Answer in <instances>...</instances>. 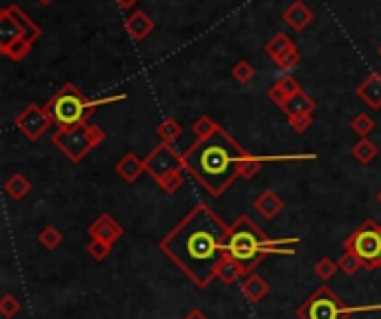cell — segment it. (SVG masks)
<instances>
[{"label":"cell","mask_w":381,"mask_h":319,"mask_svg":"<svg viewBox=\"0 0 381 319\" xmlns=\"http://www.w3.org/2000/svg\"><path fill=\"white\" fill-rule=\"evenodd\" d=\"M41 5H49V3H54V0H38Z\"/></svg>","instance_id":"38"},{"label":"cell","mask_w":381,"mask_h":319,"mask_svg":"<svg viewBox=\"0 0 381 319\" xmlns=\"http://www.w3.org/2000/svg\"><path fill=\"white\" fill-rule=\"evenodd\" d=\"M377 51H379V56H381V45H379V49H377Z\"/></svg>","instance_id":"40"},{"label":"cell","mask_w":381,"mask_h":319,"mask_svg":"<svg viewBox=\"0 0 381 319\" xmlns=\"http://www.w3.org/2000/svg\"><path fill=\"white\" fill-rule=\"evenodd\" d=\"M232 78L236 83H241V85H245V83H250L254 78V68H252V63H247V61H239L232 68Z\"/></svg>","instance_id":"30"},{"label":"cell","mask_w":381,"mask_h":319,"mask_svg":"<svg viewBox=\"0 0 381 319\" xmlns=\"http://www.w3.org/2000/svg\"><path fill=\"white\" fill-rule=\"evenodd\" d=\"M350 154H352V158L357 163H361V165H368V163H373L375 158H377V154H379V148H377V143L375 141H370V139H361V141H357L352 145V150H350Z\"/></svg>","instance_id":"21"},{"label":"cell","mask_w":381,"mask_h":319,"mask_svg":"<svg viewBox=\"0 0 381 319\" xmlns=\"http://www.w3.org/2000/svg\"><path fill=\"white\" fill-rule=\"evenodd\" d=\"M20 311V301L18 297L14 295H3V299H0V315H3L5 319H11V317H16Z\"/></svg>","instance_id":"34"},{"label":"cell","mask_w":381,"mask_h":319,"mask_svg":"<svg viewBox=\"0 0 381 319\" xmlns=\"http://www.w3.org/2000/svg\"><path fill=\"white\" fill-rule=\"evenodd\" d=\"M143 172H148L146 170V158H138L134 152H127L116 161V175L121 177L123 181H127V183L136 181Z\"/></svg>","instance_id":"16"},{"label":"cell","mask_w":381,"mask_h":319,"mask_svg":"<svg viewBox=\"0 0 381 319\" xmlns=\"http://www.w3.org/2000/svg\"><path fill=\"white\" fill-rule=\"evenodd\" d=\"M346 250H352L363 263L366 270H375L381 265V223L366 219L344 244Z\"/></svg>","instance_id":"8"},{"label":"cell","mask_w":381,"mask_h":319,"mask_svg":"<svg viewBox=\"0 0 381 319\" xmlns=\"http://www.w3.org/2000/svg\"><path fill=\"white\" fill-rule=\"evenodd\" d=\"M283 20L290 25L295 32H304L308 25L314 20L312 9L304 3V0H292L290 7L283 11Z\"/></svg>","instance_id":"14"},{"label":"cell","mask_w":381,"mask_h":319,"mask_svg":"<svg viewBox=\"0 0 381 319\" xmlns=\"http://www.w3.org/2000/svg\"><path fill=\"white\" fill-rule=\"evenodd\" d=\"M357 311H381V304L377 306H346L341 301L335 292L321 286L312 292V295L297 308V317L299 319H348L350 313Z\"/></svg>","instance_id":"7"},{"label":"cell","mask_w":381,"mask_h":319,"mask_svg":"<svg viewBox=\"0 0 381 319\" xmlns=\"http://www.w3.org/2000/svg\"><path fill=\"white\" fill-rule=\"evenodd\" d=\"M154 27H156L154 20L143 9L132 11V14L125 18V32L132 36V41H136V43L146 41V38L154 32Z\"/></svg>","instance_id":"13"},{"label":"cell","mask_w":381,"mask_h":319,"mask_svg":"<svg viewBox=\"0 0 381 319\" xmlns=\"http://www.w3.org/2000/svg\"><path fill=\"white\" fill-rule=\"evenodd\" d=\"M314 108H317V103H314L304 89H299V92H295V94L281 105V112H283L288 118H297V116L312 114Z\"/></svg>","instance_id":"17"},{"label":"cell","mask_w":381,"mask_h":319,"mask_svg":"<svg viewBox=\"0 0 381 319\" xmlns=\"http://www.w3.org/2000/svg\"><path fill=\"white\" fill-rule=\"evenodd\" d=\"M87 232H89L91 239H101V242L112 244V246L123 237V228L110 215H101L94 223H89Z\"/></svg>","instance_id":"12"},{"label":"cell","mask_w":381,"mask_h":319,"mask_svg":"<svg viewBox=\"0 0 381 319\" xmlns=\"http://www.w3.org/2000/svg\"><path fill=\"white\" fill-rule=\"evenodd\" d=\"M146 170L148 175L159 183L161 179H165L167 175H172L176 170H186L183 165V154H179L174 150L172 143H165L161 141L156 148L146 156Z\"/></svg>","instance_id":"9"},{"label":"cell","mask_w":381,"mask_h":319,"mask_svg":"<svg viewBox=\"0 0 381 319\" xmlns=\"http://www.w3.org/2000/svg\"><path fill=\"white\" fill-rule=\"evenodd\" d=\"M377 199H379V204H381V190H379V194H377Z\"/></svg>","instance_id":"39"},{"label":"cell","mask_w":381,"mask_h":319,"mask_svg":"<svg viewBox=\"0 0 381 319\" xmlns=\"http://www.w3.org/2000/svg\"><path fill=\"white\" fill-rule=\"evenodd\" d=\"M138 0H116V5L118 9H123V11H129V9H134L136 7Z\"/></svg>","instance_id":"36"},{"label":"cell","mask_w":381,"mask_h":319,"mask_svg":"<svg viewBox=\"0 0 381 319\" xmlns=\"http://www.w3.org/2000/svg\"><path fill=\"white\" fill-rule=\"evenodd\" d=\"M32 190V183L25 179L22 175H14V177H9L7 183H5V192L11 196V199H16V201H20V199H25L30 194Z\"/></svg>","instance_id":"23"},{"label":"cell","mask_w":381,"mask_h":319,"mask_svg":"<svg viewBox=\"0 0 381 319\" xmlns=\"http://www.w3.org/2000/svg\"><path fill=\"white\" fill-rule=\"evenodd\" d=\"M41 38V27L18 5H7L0 11V51L14 63L25 61Z\"/></svg>","instance_id":"5"},{"label":"cell","mask_w":381,"mask_h":319,"mask_svg":"<svg viewBox=\"0 0 381 319\" xmlns=\"http://www.w3.org/2000/svg\"><path fill=\"white\" fill-rule=\"evenodd\" d=\"M217 279H221L223 284L232 286V284H236V282H241V279H243V275H241V270H239V265L234 263V259L226 257V259L221 261V265H219Z\"/></svg>","instance_id":"24"},{"label":"cell","mask_w":381,"mask_h":319,"mask_svg":"<svg viewBox=\"0 0 381 319\" xmlns=\"http://www.w3.org/2000/svg\"><path fill=\"white\" fill-rule=\"evenodd\" d=\"M254 210H257L264 219L272 221V219H277V217L281 215L283 201H281V196H279L277 192L268 190V192H264V194H261L257 201H254Z\"/></svg>","instance_id":"18"},{"label":"cell","mask_w":381,"mask_h":319,"mask_svg":"<svg viewBox=\"0 0 381 319\" xmlns=\"http://www.w3.org/2000/svg\"><path fill=\"white\" fill-rule=\"evenodd\" d=\"M337 270H339V263L332 261V259H328V257H323V259H319L317 263H314V275H317L321 282L332 279L337 275Z\"/></svg>","instance_id":"29"},{"label":"cell","mask_w":381,"mask_h":319,"mask_svg":"<svg viewBox=\"0 0 381 319\" xmlns=\"http://www.w3.org/2000/svg\"><path fill=\"white\" fill-rule=\"evenodd\" d=\"M357 94L370 110H381V74H368L357 87Z\"/></svg>","instance_id":"15"},{"label":"cell","mask_w":381,"mask_h":319,"mask_svg":"<svg viewBox=\"0 0 381 319\" xmlns=\"http://www.w3.org/2000/svg\"><path fill=\"white\" fill-rule=\"evenodd\" d=\"M127 94H114V96H103L89 101L81 89L74 83H65L54 96H51L45 105L47 114L58 130L63 127H74L83 121H89V116L94 114L103 105H112L118 101H125Z\"/></svg>","instance_id":"4"},{"label":"cell","mask_w":381,"mask_h":319,"mask_svg":"<svg viewBox=\"0 0 381 319\" xmlns=\"http://www.w3.org/2000/svg\"><path fill=\"white\" fill-rule=\"evenodd\" d=\"M156 135H159L161 141L174 145L183 137V127H181V123L176 121V118H165V121H161L159 127H156Z\"/></svg>","instance_id":"22"},{"label":"cell","mask_w":381,"mask_h":319,"mask_svg":"<svg viewBox=\"0 0 381 319\" xmlns=\"http://www.w3.org/2000/svg\"><path fill=\"white\" fill-rule=\"evenodd\" d=\"M14 125L30 141H38L51 125H54V121H51V116L47 114L45 108H41V105H27V108L16 116Z\"/></svg>","instance_id":"11"},{"label":"cell","mask_w":381,"mask_h":319,"mask_svg":"<svg viewBox=\"0 0 381 319\" xmlns=\"http://www.w3.org/2000/svg\"><path fill=\"white\" fill-rule=\"evenodd\" d=\"M38 244H41L45 250H54L63 244V232L54 225H47L41 232H38Z\"/></svg>","instance_id":"26"},{"label":"cell","mask_w":381,"mask_h":319,"mask_svg":"<svg viewBox=\"0 0 381 319\" xmlns=\"http://www.w3.org/2000/svg\"><path fill=\"white\" fill-rule=\"evenodd\" d=\"M241 292L245 295V299H250V301H261L264 299L268 292H270V286L261 279L259 275H254V273H250V275H245L243 279H241Z\"/></svg>","instance_id":"20"},{"label":"cell","mask_w":381,"mask_h":319,"mask_svg":"<svg viewBox=\"0 0 381 319\" xmlns=\"http://www.w3.org/2000/svg\"><path fill=\"white\" fill-rule=\"evenodd\" d=\"M301 87H299V83L295 81L292 76H283V78H279L277 83H272L270 85V89H268V99L277 105V108H281V105L290 99L295 92H299Z\"/></svg>","instance_id":"19"},{"label":"cell","mask_w":381,"mask_h":319,"mask_svg":"<svg viewBox=\"0 0 381 319\" xmlns=\"http://www.w3.org/2000/svg\"><path fill=\"white\" fill-rule=\"evenodd\" d=\"M299 239H268L264 230L250 219L239 217L230 225L228 234V257L239 265L241 275H250L268 255H295Z\"/></svg>","instance_id":"3"},{"label":"cell","mask_w":381,"mask_h":319,"mask_svg":"<svg viewBox=\"0 0 381 319\" xmlns=\"http://www.w3.org/2000/svg\"><path fill=\"white\" fill-rule=\"evenodd\" d=\"M288 121H290V125H292L295 132H299V135H304V132H308L310 125H312V114L297 116V118H288Z\"/></svg>","instance_id":"35"},{"label":"cell","mask_w":381,"mask_h":319,"mask_svg":"<svg viewBox=\"0 0 381 319\" xmlns=\"http://www.w3.org/2000/svg\"><path fill=\"white\" fill-rule=\"evenodd\" d=\"M228 234L230 225L207 204H199L161 239L159 248L196 286L207 288L228 257Z\"/></svg>","instance_id":"1"},{"label":"cell","mask_w":381,"mask_h":319,"mask_svg":"<svg viewBox=\"0 0 381 319\" xmlns=\"http://www.w3.org/2000/svg\"><path fill=\"white\" fill-rule=\"evenodd\" d=\"M103 141H105L103 130L98 125H91L89 121H83L74 127L56 130V135H54V145L70 158L72 163H81L83 158L91 150H96Z\"/></svg>","instance_id":"6"},{"label":"cell","mask_w":381,"mask_h":319,"mask_svg":"<svg viewBox=\"0 0 381 319\" xmlns=\"http://www.w3.org/2000/svg\"><path fill=\"white\" fill-rule=\"evenodd\" d=\"M339 270L341 273H346V275H357V270L359 268H363V263H361V259L354 255L352 250H344V255L339 257Z\"/></svg>","instance_id":"28"},{"label":"cell","mask_w":381,"mask_h":319,"mask_svg":"<svg viewBox=\"0 0 381 319\" xmlns=\"http://www.w3.org/2000/svg\"><path fill=\"white\" fill-rule=\"evenodd\" d=\"M266 54L268 58L277 65L281 72H290L295 70L299 61H301V54H299V47L292 43L290 36H285L283 32L274 34L270 41L266 43Z\"/></svg>","instance_id":"10"},{"label":"cell","mask_w":381,"mask_h":319,"mask_svg":"<svg viewBox=\"0 0 381 319\" xmlns=\"http://www.w3.org/2000/svg\"><path fill=\"white\" fill-rule=\"evenodd\" d=\"M250 156L252 154L221 127L212 137L196 139L183 152V165L209 194L221 196L236 179H241V163Z\"/></svg>","instance_id":"2"},{"label":"cell","mask_w":381,"mask_h":319,"mask_svg":"<svg viewBox=\"0 0 381 319\" xmlns=\"http://www.w3.org/2000/svg\"><path fill=\"white\" fill-rule=\"evenodd\" d=\"M221 130V125L219 123H214L212 118L209 116H199L196 121L192 123V135L196 137V139H207V137H212V135H217V132Z\"/></svg>","instance_id":"25"},{"label":"cell","mask_w":381,"mask_h":319,"mask_svg":"<svg viewBox=\"0 0 381 319\" xmlns=\"http://www.w3.org/2000/svg\"><path fill=\"white\" fill-rule=\"evenodd\" d=\"M183 319H207L201 311H192V313H188L186 317H183Z\"/></svg>","instance_id":"37"},{"label":"cell","mask_w":381,"mask_h":319,"mask_svg":"<svg viewBox=\"0 0 381 319\" xmlns=\"http://www.w3.org/2000/svg\"><path fill=\"white\" fill-rule=\"evenodd\" d=\"M261 165H264V161H261V156H250V158H245V161L241 163V170H239V177L241 179H252V177H257L259 175V170H261Z\"/></svg>","instance_id":"33"},{"label":"cell","mask_w":381,"mask_h":319,"mask_svg":"<svg viewBox=\"0 0 381 319\" xmlns=\"http://www.w3.org/2000/svg\"><path fill=\"white\" fill-rule=\"evenodd\" d=\"M375 127H377V125H375V121H373V116H370V114H363V112L357 114V116H354L352 121H350V130H352L357 137H361V139H366Z\"/></svg>","instance_id":"27"},{"label":"cell","mask_w":381,"mask_h":319,"mask_svg":"<svg viewBox=\"0 0 381 319\" xmlns=\"http://www.w3.org/2000/svg\"><path fill=\"white\" fill-rule=\"evenodd\" d=\"M87 252H89V257H94L96 261H103V259H108V255L112 252V244H105L101 239H89Z\"/></svg>","instance_id":"32"},{"label":"cell","mask_w":381,"mask_h":319,"mask_svg":"<svg viewBox=\"0 0 381 319\" xmlns=\"http://www.w3.org/2000/svg\"><path fill=\"white\" fill-rule=\"evenodd\" d=\"M188 170H176V172H172V175H167L165 179H161L159 181V185H161V190L163 192H167V194H174V192H179V188L183 185V175H186Z\"/></svg>","instance_id":"31"}]
</instances>
